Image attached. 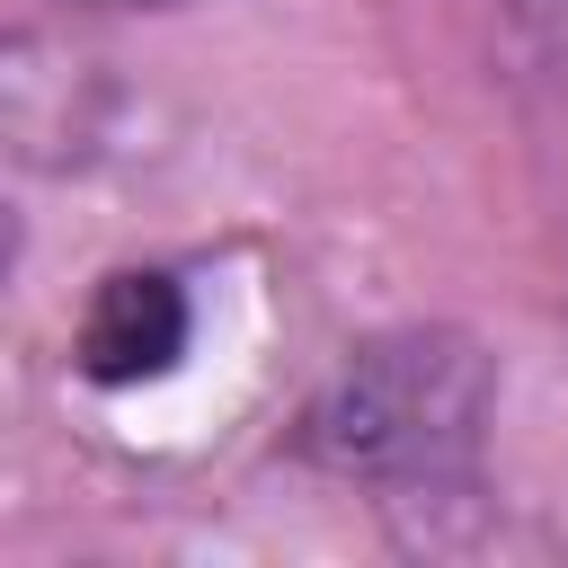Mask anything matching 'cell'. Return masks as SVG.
Here are the masks:
<instances>
[{
    "instance_id": "cell-1",
    "label": "cell",
    "mask_w": 568,
    "mask_h": 568,
    "mask_svg": "<svg viewBox=\"0 0 568 568\" xmlns=\"http://www.w3.org/2000/svg\"><path fill=\"white\" fill-rule=\"evenodd\" d=\"M497 408V373L462 328H390L364 337L302 417V453L337 479L373 488H444L470 470L479 426Z\"/></svg>"
},
{
    "instance_id": "cell-2",
    "label": "cell",
    "mask_w": 568,
    "mask_h": 568,
    "mask_svg": "<svg viewBox=\"0 0 568 568\" xmlns=\"http://www.w3.org/2000/svg\"><path fill=\"white\" fill-rule=\"evenodd\" d=\"M186 346H195V293H186V275H169V266H115L80 302L71 373L98 382V390H142V382L178 373Z\"/></svg>"
},
{
    "instance_id": "cell-3",
    "label": "cell",
    "mask_w": 568,
    "mask_h": 568,
    "mask_svg": "<svg viewBox=\"0 0 568 568\" xmlns=\"http://www.w3.org/2000/svg\"><path fill=\"white\" fill-rule=\"evenodd\" d=\"M89 9H160V0H89Z\"/></svg>"
}]
</instances>
